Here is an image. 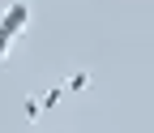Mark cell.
I'll use <instances>...</instances> for the list:
<instances>
[{"label": "cell", "instance_id": "obj_3", "mask_svg": "<svg viewBox=\"0 0 154 133\" xmlns=\"http://www.w3.org/2000/svg\"><path fill=\"white\" fill-rule=\"evenodd\" d=\"M22 116H26V120H38V116H43V107H38V94H26V99H22Z\"/></svg>", "mask_w": 154, "mask_h": 133}, {"label": "cell", "instance_id": "obj_1", "mask_svg": "<svg viewBox=\"0 0 154 133\" xmlns=\"http://www.w3.org/2000/svg\"><path fill=\"white\" fill-rule=\"evenodd\" d=\"M30 0H13V5H5L0 9V60L13 52V43L22 39V30L30 26Z\"/></svg>", "mask_w": 154, "mask_h": 133}, {"label": "cell", "instance_id": "obj_4", "mask_svg": "<svg viewBox=\"0 0 154 133\" xmlns=\"http://www.w3.org/2000/svg\"><path fill=\"white\" fill-rule=\"evenodd\" d=\"M60 99H64V90H60V86H51L47 94H38V107H43V112H51L56 103H60Z\"/></svg>", "mask_w": 154, "mask_h": 133}, {"label": "cell", "instance_id": "obj_2", "mask_svg": "<svg viewBox=\"0 0 154 133\" xmlns=\"http://www.w3.org/2000/svg\"><path fill=\"white\" fill-rule=\"evenodd\" d=\"M90 82H94V78H90L86 69H73V73H69V82H64L60 90H64V94H86V90H90Z\"/></svg>", "mask_w": 154, "mask_h": 133}]
</instances>
